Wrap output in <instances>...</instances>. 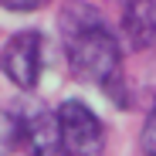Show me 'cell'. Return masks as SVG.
Wrapping results in <instances>:
<instances>
[{"label":"cell","instance_id":"5b68a950","mask_svg":"<svg viewBox=\"0 0 156 156\" xmlns=\"http://www.w3.org/2000/svg\"><path fill=\"white\" fill-rule=\"evenodd\" d=\"M24 143L34 149V156H61V136H58V115L34 112L24 119Z\"/></svg>","mask_w":156,"mask_h":156},{"label":"cell","instance_id":"7a4b0ae2","mask_svg":"<svg viewBox=\"0 0 156 156\" xmlns=\"http://www.w3.org/2000/svg\"><path fill=\"white\" fill-rule=\"evenodd\" d=\"M55 115H58L61 156H102L105 153V126L82 98H65Z\"/></svg>","mask_w":156,"mask_h":156},{"label":"cell","instance_id":"52a82bcc","mask_svg":"<svg viewBox=\"0 0 156 156\" xmlns=\"http://www.w3.org/2000/svg\"><path fill=\"white\" fill-rule=\"evenodd\" d=\"M139 149L143 156H156V98L146 112V122H143V133H139Z\"/></svg>","mask_w":156,"mask_h":156},{"label":"cell","instance_id":"8992f818","mask_svg":"<svg viewBox=\"0 0 156 156\" xmlns=\"http://www.w3.org/2000/svg\"><path fill=\"white\" fill-rule=\"evenodd\" d=\"M17 143H24V119L0 109V156L10 153Z\"/></svg>","mask_w":156,"mask_h":156},{"label":"cell","instance_id":"ba28073f","mask_svg":"<svg viewBox=\"0 0 156 156\" xmlns=\"http://www.w3.org/2000/svg\"><path fill=\"white\" fill-rule=\"evenodd\" d=\"M41 4H14V0H7L4 4V10H17V14H31V10H37Z\"/></svg>","mask_w":156,"mask_h":156},{"label":"cell","instance_id":"6da1fadb","mask_svg":"<svg viewBox=\"0 0 156 156\" xmlns=\"http://www.w3.org/2000/svg\"><path fill=\"white\" fill-rule=\"evenodd\" d=\"M61 37L68 51V65L78 82L98 85L112 95L115 105H129V98L119 88L122 78V48L112 31L102 24V14L88 4L61 7Z\"/></svg>","mask_w":156,"mask_h":156},{"label":"cell","instance_id":"277c9868","mask_svg":"<svg viewBox=\"0 0 156 156\" xmlns=\"http://www.w3.org/2000/svg\"><path fill=\"white\" fill-rule=\"evenodd\" d=\"M122 31L136 51L156 44V0H136L122 7Z\"/></svg>","mask_w":156,"mask_h":156},{"label":"cell","instance_id":"3957f363","mask_svg":"<svg viewBox=\"0 0 156 156\" xmlns=\"http://www.w3.org/2000/svg\"><path fill=\"white\" fill-rule=\"evenodd\" d=\"M41 61H44V37L41 31H17L4 51H0V68L10 82L24 92H31L41 78Z\"/></svg>","mask_w":156,"mask_h":156}]
</instances>
